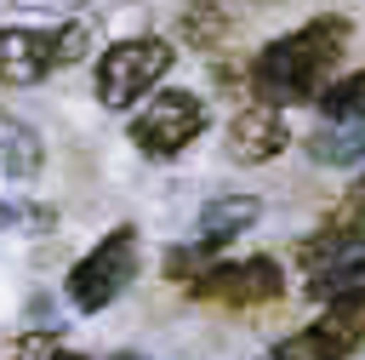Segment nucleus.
<instances>
[{"instance_id": "f257e3e1", "label": "nucleus", "mask_w": 365, "mask_h": 360, "mask_svg": "<svg viewBox=\"0 0 365 360\" xmlns=\"http://www.w3.org/2000/svg\"><path fill=\"white\" fill-rule=\"evenodd\" d=\"M342 46H348V17H308V23H297L291 34H279L274 46L257 51V63H251L257 97L274 103V109L319 97L331 69H336V57H342Z\"/></svg>"}, {"instance_id": "f03ea898", "label": "nucleus", "mask_w": 365, "mask_h": 360, "mask_svg": "<svg viewBox=\"0 0 365 360\" xmlns=\"http://www.w3.org/2000/svg\"><path fill=\"white\" fill-rule=\"evenodd\" d=\"M91 51L86 23H23L0 29V86H40L46 74L80 63Z\"/></svg>"}, {"instance_id": "7ed1b4c3", "label": "nucleus", "mask_w": 365, "mask_h": 360, "mask_svg": "<svg viewBox=\"0 0 365 360\" xmlns=\"http://www.w3.org/2000/svg\"><path fill=\"white\" fill-rule=\"evenodd\" d=\"M171 69V46L160 34H131V40H114L103 57H97V97L108 109H131L143 103V91H154Z\"/></svg>"}, {"instance_id": "20e7f679", "label": "nucleus", "mask_w": 365, "mask_h": 360, "mask_svg": "<svg viewBox=\"0 0 365 360\" xmlns=\"http://www.w3.org/2000/svg\"><path fill=\"white\" fill-rule=\"evenodd\" d=\"M137 280V229H114V234H103L74 269H68V303L80 309V314H97V309H108L125 286Z\"/></svg>"}, {"instance_id": "39448f33", "label": "nucleus", "mask_w": 365, "mask_h": 360, "mask_svg": "<svg viewBox=\"0 0 365 360\" xmlns=\"http://www.w3.org/2000/svg\"><path fill=\"white\" fill-rule=\"evenodd\" d=\"M188 291L200 303H222V309H262L285 291V274L274 257H234V263H211L205 274L188 280Z\"/></svg>"}, {"instance_id": "423d86ee", "label": "nucleus", "mask_w": 365, "mask_h": 360, "mask_svg": "<svg viewBox=\"0 0 365 360\" xmlns=\"http://www.w3.org/2000/svg\"><path fill=\"white\" fill-rule=\"evenodd\" d=\"M200 131H205V103H200L194 91H154V97L143 103V114L131 120V143H137L143 154H154V160L182 154Z\"/></svg>"}, {"instance_id": "0eeeda50", "label": "nucleus", "mask_w": 365, "mask_h": 360, "mask_svg": "<svg viewBox=\"0 0 365 360\" xmlns=\"http://www.w3.org/2000/svg\"><path fill=\"white\" fill-rule=\"evenodd\" d=\"M285 143H291V126H285V114L274 103H251V109H240L228 120V160H240V166H262Z\"/></svg>"}, {"instance_id": "6e6552de", "label": "nucleus", "mask_w": 365, "mask_h": 360, "mask_svg": "<svg viewBox=\"0 0 365 360\" xmlns=\"http://www.w3.org/2000/svg\"><path fill=\"white\" fill-rule=\"evenodd\" d=\"M40 166H46L40 131L29 120H17V114H0V177L29 183V177H40Z\"/></svg>"}, {"instance_id": "1a4fd4ad", "label": "nucleus", "mask_w": 365, "mask_h": 360, "mask_svg": "<svg viewBox=\"0 0 365 360\" xmlns=\"http://www.w3.org/2000/svg\"><path fill=\"white\" fill-rule=\"evenodd\" d=\"M308 154L319 166H359L365 160V120H319L308 131Z\"/></svg>"}, {"instance_id": "9d476101", "label": "nucleus", "mask_w": 365, "mask_h": 360, "mask_svg": "<svg viewBox=\"0 0 365 360\" xmlns=\"http://www.w3.org/2000/svg\"><path fill=\"white\" fill-rule=\"evenodd\" d=\"M262 217V200L257 194H222V200H211L205 211H200V240H217V246H228L240 229H251Z\"/></svg>"}, {"instance_id": "9b49d317", "label": "nucleus", "mask_w": 365, "mask_h": 360, "mask_svg": "<svg viewBox=\"0 0 365 360\" xmlns=\"http://www.w3.org/2000/svg\"><path fill=\"white\" fill-rule=\"evenodd\" d=\"M319 326H325V331L342 343V354H359V349H365V286L325 297V314H319Z\"/></svg>"}, {"instance_id": "f8f14e48", "label": "nucleus", "mask_w": 365, "mask_h": 360, "mask_svg": "<svg viewBox=\"0 0 365 360\" xmlns=\"http://www.w3.org/2000/svg\"><path fill=\"white\" fill-rule=\"evenodd\" d=\"M268 360H348V354H342V343H336V337L314 320V326H302L297 337H285Z\"/></svg>"}, {"instance_id": "ddd939ff", "label": "nucleus", "mask_w": 365, "mask_h": 360, "mask_svg": "<svg viewBox=\"0 0 365 360\" xmlns=\"http://www.w3.org/2000/svg\"><path fill=\"white\" fill-rule=\"evenodd\" d=\"M182 34H188L194 46L222 40V6H217V0H194V6H182Z\"/></svg>"}, {"instance_id": "4468645a", "label": "nucleus", "mask_w": 365, "mask_h": 360, "mask_svg": "<svg viewBox=\"0 0 365 360\" xmlns=\"http://www.w3.org/2000/svg\"><path fill=\"white\" fill-rule=\"evenodd\" d=\"M354 286H365V257H348V263H331V269H319L308 291L325 303V297H336V291H354Z\"/></svg>"}, {"instance_id": "2eb2a0df", "label": "nucleus", "mask_w": 365, "mask_h": 360, "mask_svg": "<svg viewBox=\"0 0 365 360\" xmlns=\"http://www.w3.org/2000/svg\"><path fill=\"white\" fill-rule=\"evenodd\" d=\"M348 200H359V206H365V177H359V183L348 189Z\"/></svg>"}, {"instance_id": "dca6fc26", "label": "nucleus", "mask_w": 365, "mask_h": 360, "mask_svg": "<svg viewBox=\"0 0 365 360\" xmlns=\"http://www.w3.org/2000/svg\"><path fill=\"white\" fill-rule=\"evenodd\" d=\"M23 6H80V0H23Z\"/></svg>"}, {"instance_id": "f3484780", "label": "nucleus", "mask_w": 365, "mask_h": 360, "mask_svg": "<svg viewBox=\"0 0 365 360\" xmlns=\"http://www.w3.org/2000/svg\"><path fill=\"white\" fill-rule=\"evenodd\" d=\"M46 360H86V354H46Z\"/></svg>"}, {"instance_id": "a211bd4d", "label": "nucleus", "mask_w": 365, "mask_h": 360, "mask_svg": "<svg viewBox=\"0 0 365 360\" xmlns=\"http://www.w3.org/2000/svg\"><path fill=\"white\" fill-rule=\"evenodd\" d=\"M114 360H143V354H114Z\"/></svg>"}]
</instances>
